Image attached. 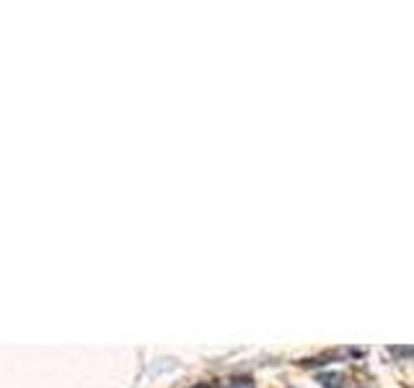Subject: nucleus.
Returning <instances> with one entry per match:
<instances>
[{"label": "nucleus", "mask_w": 414, "mask_h": 388, "mask_svg": "<svg viewBox=\"0 0 414 388\" xmlns=\"http://www.w3.org/2000/svg\"><path fill=\"white\" fill-rule=\"evenodd\" d=\"M319 383H324L327 388H342L344 375L342 373H322L319 375Z\"/></svg>", "instance_id": "1"}, {"label": "nucleus", "mask_w": 414, "mask_h": 388, "mask_svg": "<svg viewBox=\"0 0 414 388\" xmlns=\"http://www.w3.org/2000/svg\"><path fill=\"white\" fill-rule=\"evenodd\" d=\"M228 388H254V381L251 378H233Z\"/></svg>", "instance_id": "3"}, {"label": "nucleus", "mask_w": 414, "mask_h": 388, "mask_svg": "<svg viewBox=\"0 0 414 388\" xmlns=\"http://www.w3.org/2000/svg\"><path fill=\"white\" fill-rule=\"evenodd\" d=\"M391 355H396V357H414V347H391Z\"/></svg>", "instance_id": "2"}]
</instances>
